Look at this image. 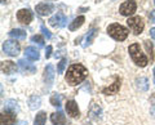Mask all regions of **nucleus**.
Masks as SVG:
<instances>
[{
    "mask_svg": "<svg viewBox=\"0 0 155 125\" xmlns=\"http://www.w3.org/2000/svg\"><path fill=\"white\" fill-rule=\"evenodd\" d=\"M87 75H88V71H87V69L83 65H80V63L71 65L69 69H67L66 81H67V84L74 86V85L83 83L84 79L87 78Z\"/></svg>",
    "mask_w": 155,
    "mask_h": 125,
    "instance_id": "f257e3e1",
    "label": "nucleus"
},
{
    "mask_svg": "<svg viewBox=\"0 0 155 125\" xmlns=\"http://www.w3.org/2000/svg\"><path fill=\"white\" fill-rule=\"evenodd\" d=\"M129 54L130 57H132V59L133 62L137 66L140 67H145L147 63H149V59H147V57L143 54L142 50H141V48H140V44H137V43H134V44H132L129 46Z\"/></svg>",
    "mask_w": 155,
    "mask_h": 125,
    "instance_id": "f03ea898",
    "label": "nucleus"
},
{
    "mask_svg": "<svg viewBox=\"0 0 155 125\" xmlns=\"http://www.w3.org/2000/svg\"><path fill=\"white\" fill-rule=\"evenodd\" d=\"M107 34L116 41H124L128 36V30L119 23H111L107 27Z\"/></svg>",
    "mask_w": 155,
    "mask_h": 125,
    "instance_id": "7ed1b4c3",
    "label": "nucleus"
},
{
    "mask_svg": "<svg viewBox=\"0 0 155 125\" xmlns=\"http://www.w3.org/2000/svg\"><path fill=\"white\" fill-rule=\"evenodd\" d=\"M127 23H128L129 28L132 30V32L134 34V35H140V34L143 31V28H145V22H143V20L140 16L128 18Z\"/></svg>",
    "mask_w": 155,
    "mask_h": 125,
    "instance_id": "20e7f679",
    "label": "nucleus"
},
{
    "mask_svg": "<svg viewBox=\"0 0 155 125\" xmlns=\"http://www.w3.org/2000/svg\"><path fill=\"white\" fill-rule=\"evenodd\" d=\"M21 46L16 40H5L3 43V52L9 57H16L19 54Z\"/></svg>",
    "mask_w": 155,
    "mask_h": 125,
    "instance_id": "39448f33",
    "label": "nucleus"
},
{
    "mask_svg": "<svg viewBox=\"0 0 155 125\" xmlns=\"http://www.w3.org/2000/svg\"><path fill=\"white\" fill-rule=\"evenodd\" d=\"M136 8H137V4H136L134 0H127V2H124L122 5L119 8V12L122 16H132V14L136 12Z\"/></svg>",
    "mask_w": 155,
    "mask_h": 125,
    "instance_id": "423d86ee",
    "label": "nucleus"
},
{
    "mask_svg": "<svg viewBox=\"0 0 155 125\" xmlns=\"http://www.w3.org/2000/svg\"><path fill=\"white\" fill-rule=\"evenodd\" d=\"M48 22H49V25L53 26V27H64L66 25V22H67V18H66V16L64 13L58 12L53 17H51Z\"/></svg>",
    "mask_w": 155,
    "mask_h": 125,
    "instance_id": "0eeeda50",
    "label": "nucleus"
},
{
    "mask_svg": "<svg viewBox=\"0 0 155 125\" xmlns=\"http://www.w3.org/2000/svg\"><path fill=\"white\" fill-rule=\"evenodd\" d=\"M53 79H54V69L52 65H48L44 70V83H45V89H51L53 85Z\"/></svg>",
    "mask_w": 155,
    "mask_h": 125,
    "instance_id": "6e6552de",
    "label": "nucleus"
},
{
    "mask_svg": "<svg viewBox=\"0 0 155 125\" xmlns=\"http://www.w3.org/2000/svg\"><path fill=\"white\" fill-rule=\"evenodd\" d=\"M16 123V112L12 111H3L2 115H0V124L2 125H13Z\"/></svg>",
    "mask_w": 155,
    "mask_h": 125,
    "instance_id": "1a4fd4ad",
    "label": "nucleus"
},
{
    "mask_svg": "<svg viewBox=\"0 0 155 125\" xmlns=\"http://www.w3.org/2000/svg\"><path fill=\"white\" fill-rule=\"evenodd\" d=\"M32 12L30 11V9H21V11H18L17 13V20L23 23V25H28L31 21H32Z\"/></svg>",
    "mask_w": 155,
    "mask_h": 125,
    "instance_id": "9d476101",
    "label": "nucleus"
},
{
    "mask_svg": "<svg viewBox=\"0 0 155 125\" xmlns=\"http://www.w3.org/2000/svg\"><path fill=\"white\" fill-rule=\"evenodd\" d=\"M53 4H49V3H40L38 4L35 7V11L38 14H40V16H48V14H51L53 12Z\"/></svg>",
    "mask_w": 155,
    "mask_h": 125,
    "instance_id": "9b49d317",
    "label": "nucleus"
},
{
    "mask_svg": "<svg viewBox=\"0 0 155 125\" xmlns=\"http://www.w3.org/2000/svg\"><path fill=\"white\" fill-rule=\"evenodd\" d=\"M66 111L71 117H79L80 116V111H79V108H78V104H76L75 101H72V99L66 102Z\"/></svg>",
    "mask_w": 155,
    "mask_h": 125,
    "instance_id": "f8f14e48",
    "label": "nucleus"
},
{
    "mask_svg": "<svg viewBox=\"0 0 155 125\" xmlns=\"http://www.w3.org/2000/svg\"><path fill=\"white\" fill-rule=\"evenodd\" d=\"M18 66L21 69L22 72H26V74H34L36 72V67L34 66L30 62H26V59H19L18 61Z\"/></svg>",
    "mask_w": 155,
    "mask_h": 125,
    "instance_id": "ddd939ff",
    "label": "nucleus"
},
{
    "mask_svg": "<svg viewBox=\"0 0 155 125\" xmlns=\"http://www.w3.org/2000/svg\"><path fill=\"white\" fill-rule=\"evenodd\" d=\"M119 89H120V79H116L113 84L107 86V88L102 89V93L106 95H114L119 92Z\"/></svg>",
    "mask_w": 155,
    "mask_h": 125,
    "instance_id": "4468645a",
    "label": "nucleus"
},
{
    "mask_svg": "<svg viewBox=\"0 0 155 125\" xmlns=\"http://www.w3.org/2000/svg\"><path fill=\"white\" fill-rule=\"evenodd\" d=\"M16 70H17V66H16V63H13L12 61H4V62H2V71L4 74L11 75Z\"/></svg>",
    "mask_w": 155,
    "mask_h": 125,
    "instance_id": "2eb2a0df",
    "label": "nucleus"
},
{
    "mask_svg": "<svg viewBox=\"0 0 155 125\" xmlns=\"http://www.w3.org/2000/svg\"><path fill=\"white\" fill-rule=\"evenodd\" d=\"M25 56H26V58H28L30 61H38L39 58H40L39 50L36 49V48H34V46H27L26 48Z\"/></svg>",
    "mask_w": 155,
    "mask_h": 125,
    "instance_id": "dca6fc26",
    "label": "nucleus"
},
{
    "mask_svg": "<svg viewBox=\"0 0 155 125\" xmlns=\"http://www.w3.org/2000/svg\"><path fill=\"white\" fill-rule=\"evenodd\" d=\"M51 121L54 125H65L66 124V117L61 111L60 112H54V114L51 115Z\"/></svg>",
    "mask_w": 155,
    "mask_h": 125,
    "instance_id": "f3484780",
    "label": "nucleus"
},
{
    "mask_svg": "<svg viewBox=\"0 0 155 125\" xmlns=\"http://www.w3.org/2000/svg\"><path fill=\"white\" fill-rule=\"evenodd\" d=\"M84 21H85V18H84V16H79V17H76L74 21H72L70 25H69V30L70 31H75V30H78L81 25L84 23Z\"/></svg>",
    "mask_w": 155,
    "mask_h": 125,
    "instance_id": "a211bd4d",
    "label": "nucleus"
},
{
    "mask_svg": "<svg viewBox=\"0 0 155 125\" xmlns=\"http://www.w3.org/2000/svg\"><path fill=\"white\" fill-rule=\"evenodd\" d=\"M9 36L13 39H25L26 37V31L21 30V28H14V30L9 31Z\"/></svg>",
    "mask_w": 155,
    "mask_h": 125,
    "instance_id": "6ab92c4d",
    "label": "nucleus"
},
{
    "mask_svg": "<svg viewBox=\"0 0 155 125\" xmlns=\"http://www.w3.org/2000/svg\"><path fill=\"white\" fill-rule=\"evenodd\" d=\"M47 121V114L44 111H40L36 114L35 120H34V125H45Z\"/></svg>",
    "mask_w": 155,
    "mask_h": 125,
    "instance_id": "aec40b11",
    "label": "nucleus"
},
{
    "mask_svg": "<svg viewBox=\"0 0 155 125\" xmlns=\"http://www.w3.org/2000/svg\"><path fill=\"white\" fill-rule=\"evenodd\" d=\"M96 35H97V28H91V30L88 31V34H87V39H85V44H84V46L91 45L92 43H93Z\"/></svg>",
    "mask_w": 155,
    "mask_h": 125,
    "instance_id": "412c9836",
    "label": "nucleus"
},
{
    "mask_svg": "<svg viewBox=\"0 0 155 125\" xmlns=\"http://www.w3.org/2000/svg\"><path fill=\"white\" fill-rule=\"evenodd\" d=\"M41 103V99L39 95H32V97L30 98V101H28V104H30V108L31 110H36L39 106H40Z\"/></svg>",
    "mask_w": 155,
    "mask_h": 125,
    "instance_id": "4be33fe9",
    "label": "nucleus"
},
{
    "mask_svg": "<svg viewBox=\"0 0 155 125\" xmlns=\"http://www.w3.org/2000/svg\"><path fill=\"white\" fill-rule=\"evenodd\" d=\"M5 110H8V111H12V112H16L18 111V104L16 101H13V99H9L7 101V103H5Z\"/></svg>",
    "mask_w": 155,
    "mask_h": 125,
    "instance_id": "5701e85b",
    "label": "nucleus"
},
{
    "mask_svg": "<svg viewBox=\"0 0 155 125\" xmlns=\"http://www.w3.org/2000/svg\"><path fill=\"white\" fill-rule=\"evenodd\" d=\"M136 83H137V88H140L141 90H147L149 89V81L146 78H140L136 80Z\"/></svg>",
    "mask_w": 155,
    "mask_h": 125,
    "instance_id": "b1692460",
    "label": "nucleus"
},
{
    "mask_svg": "<svg viewBox=\"0 0 155 125\" xmlns=\"http://www.w3.org/2000/svg\"><path fill=\"white\" fill-rule=\"evenodd\" d=\"M51 103H52V106L60 107V106H61V95L58 93H53L52 97H51Z\"/></svg>",
    "mask_w": 155,
    "mask_h": 125,
    "instance_id": "393cba45",
    "label": "nucleus"
},
{
    "mask_svg": "<svg viewBox=\"0 0 155 125\" xmlns=\"http://www.w3.org/2000/svg\"><path fill=\"white\" fill-rule=\"evenodd\" d=\"M66 62H67L66 58H62V59L60 61V63H58V67H57V72H58V74H62V72H64L65 66H66Z\"/></svg>",
    "mask_w": 155,
    "mask_h": 125,
    "instance_id": "a878e982",
    "label": "nucleus"
},
{
    "mask_svg": "<svg viewBox=\"0 0 155 125\" xmlns=\"http://www.w3.org/2000/svg\"><path fill=\"white\" fill-rule=\"evenodd\" d=\"M31 41H32V43H38V44L40 45V46L44 45V39H43L40 35H34V36L31 37Z\"/></svg>",
    "mask_w": 155,
    "mask_h": 125,
    "instance_id": "bb28decb",
    "label": "nucleus"
},
{
    "mask_svg": "<svg viewBox=\"0 0 155 125\" xmlns=\"http://www.w3.org/2000/svg\"><path fill=\"white\" fill-rule=\"evenodd\" d=\"M145 46H146V49H147V52H149V54H150V59H153V57H154V50H153V44L150 43L149 40H146L145 41Z\"/></svg>",
    "mask_w": 155,
    "mask_h": 125,
    "instance_id": "cd10ccee",
    "label": "nucleus"
},
{
    "mask_svg": "<svg viewBox=\"0 0 155 125\" xmlns=\"http://www.w3.org/2000/svg\"><path fill=\"white\" fill-rule=\"evenodd\" d=\"M41 31H43V34H44V36H47V39H51L52 37V34L49 32V30H47L44 25H41Z\"/></svg>",
    "mask_w": 155,
    "mask_h": 125,
    "instance_id": "c85d7f7f",
    "label": "nucleus"
},
{
    "mask_svg": "<svg viewBox=\"0 0 155 125\" xmlns=\"http://www.w3.org/2000/svg\"><path fill=\"white\" fill-rule=\"evenodd\" d=\"M52 49H53V48H52L51 45H48V46H47V49H45V57H47V58H49V57H51V54H52Z\"/></svg>",
    "mask_w": 155,
    "mask_h": 125,
    "instance_id": "c756f323",
    "label": "nucleus"
},
{
    "mask_svg": "<svg viewBox=\"0 0 155 125\" xmlns=\"http://www.w3.org/2000/svg\"><path fill=\"white\" fill-rule=\"evenodd\" d=\"M149 17H150V21H151L153 23H155V11H151V12H150Z\"/></svg>",
    "mask_w": 155,
    "mask_h": 125,
    "instance_id": "7c9ffc66",
    "label": "nucleus"
},
{
    "mask_svg": "<svg viewBox=\"0 0 155 125\" xmlns=\"http://www.w3.org/2000/svg\"><path fill=\"white\" fill-rule=\"evenodd\" d=\"M150 35H151V37L155 40V27H153L151 30H150Z\"/></svg>",
    "mask_w": 155,
    "mask_h": 125,
    "instance_id": "2f4dec72",
    "label": "nucleus"
},
{
    "mask_svg": "<svg viewBox=\"0 0 155 125\" xmlns=\"http://www.w3.org/2000/svg\"><path fill=\"white\" fill-rule=\"evenodd\" d=\"M150 114H151V115H153V117L155 119V106H153V107L150 108Z\"/></svg>",
    "mask_w": 155,
    "mask_h": 125,
    "instance_id": "473e14b6",
    "label": "nucleus"
},
{
    "mask_svg": "<svg viewBox=\"0 0 155 125\" xmlns=\"http://www.w3.org/2000/svg\"><path fill=\"white\" fill-rule=\"evenodd\" d=\"M154 83H155V69H154Z\"/></svg>",
    "mask_w": 155,
    "mask_h": 125,
    "instance_id": "72a5a7b5",
    "label": "nucleus"
},
{
    "mask_svg": "<svg viewBox=\"0 0 155 125\" xmlns=\"http://www.w3.org/2000/svg\"><path fill=\"white\" fill-rule=\"evenodd\" d=\"M2 3H3V4H4V3H5V0H2Z\"/></svg>",
    "mask_w": 155,
    "mask_h": 125,
    "instance_id": "f704fd0d",
    "label": "nucleus"
},
{
    "mask_svg": "<svg viewBox=\"0 0 155 125\" xmlns=\"http://www.w3.org/2000/svg\"><path fill=\"white\" fill-rule=\"evenodd\" d=\"M154 4H155V0H154Z\"/></svg>",
    "mask_w": 155,
    "mask_h": 125,
    "instance_id": "c9c22d12",
    "label": "nucleus"
}]
</instances>
